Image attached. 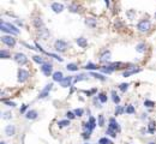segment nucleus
<instances>
[{"label":"nucleus","mask_w":156,"mask_h":144,"mask_svg":"<svg viewBox=\"0 0 156 144\" xmlns=\"http://www.w3.org/2000/svg\"><path fill=\"white\" fill-rule=\"evenodd\" d=\"M0 29H1V31H4V32H9L10 36H11V35H17V34H19V30L17 29L13 24L7 23V22H4V21H1V23H0Z\"/></svg>","instance_id":"obj_1"},{"label":"nucleus","mask_w":156,"mask_h":144,"mask_svg":"<svg viewBox=\"0 0 156 144\" xmlns=\"http://www.w3.org/2000/svg\"><path fill=\"white\" fill-rule=\"evenodd\" d=\"M150 28H151V23L148 19H143V21H141L139 23L137 24V29L139 30L141 32H148L150 30Z\"/></svg>","instance_id":"obj_2"},{"label":"nucleus","mask_w":156,"mask_h":144,"mask_svg":"<svg viewBox=\"0 0 156 144\" xmlns=\"http://www.w3.org/2000/svg\"><path fill=\"white\" fill-rule=\"evenodd\" d=\"M17 79H18V82L19 83H24V82H27L28 79H29V77H30V75H29V72L27 71V70H24V68H19L18 70V75H17Z\"/></svg>","instance_id":"obj_3"},{"label":"nucleus","mask_w":156,"mask_h":144,"mask_svg":"<svg viewBox=\"0 0 156 144\" xmlns=\"http://www.w3.org/2000/svg\"><path fill=\"white\" fill-rule=\"evenodd\" d=\"M14 61L18 64V65H21V66H23V65H25L27 63H28V58H27V55L25 54H23V53H17V54H14Z\"/></svg>","instance_id":"obj_4"},{"label":"nucleus","mask_w":156,"mask_h":144,"mask_svg":"<svg viewBox=\"0 0 156 144\" xmlns=\"http://www.w3.org/2000/svg\"><path fill=\"white\" fill-rule=\"evenodd\" d=\"M41 71L45 76L49 77L52 75V72H53V65L49 64V63H45L43 65H41Z\"/></svg>","instance_id":"obj_5"},{"label":"nucleus","mask_w":156,"mask_h":144,"mask_svg":"<svg viewBox=\"0 0 156 144\" xmlns=\"http://www.w3.org/2000/svg\"><path fill=\"white\" fill-rule=\"evenodd\" d=\"M1 41H3V43H5L9 47H14L16 46V39H13L12 36L4 35V36H1Z\"/></svg>","instance_id":"obj_6"},{"label":"nucleus","mask_w":156,"mask_h":144,"mask_svg":"<svg viewBox=\"0 0 156 144\" xmlns=\"http://www.w3.org/2000/svg\"><path fill=\"white\" fill-rule=\"evenodd\" d=\"M54 48H55L57 52H65L66 48H67V43L64 40H58L54 43Z\"/></svg>","instance_id":"obj_7"},{"label":"nucleus","mask_w":156,"mask_h":144,"mask_svg":"<svg viewBox=\"0 0 156 144\" xmlns=\"http://www.w3.org/2000/svg\"><path fill=\"white\" fill-rule=\"evenodd\" d=\"M95 126H96L95 118H94V117H89V120L84 124V129H86L88 131H90V132H91V131L95 129Z\"/></svg>","instance_id":"obj_8"},{"label":"nucleus","mask_w":156,"mask_h":144,"mask_svg":"<svg viewBox=\"0 0 156 144\" xmlns=\"http://www.w3.org/2000/svg\"><path fill=\"white\" fill-rule=\"evenodd\" d=\"M75 79H73V77L72 76H68V77H65L61 82H60V85L63 86V88H68V86H71V84H72V82H73Z\"/></svg>","instance_id":"obj_9"},{"label":"nucleus","mask_w":156,"mask_h":144,"mask_svg":"<svg viewBox=\"0 0 156 144\" xmlns=\"http://www.w3.org/2000/svg\"><path fill=\"white\" fill-rule=\"evenodd\" d=\"M108 129H111V130H113V131H115V132H119V131H120V126H119V124L115 121L114 118H111V119H109V126H108Z\"/></svg>","instance_id":"obj_10"},{"label":"nucleus","mask_w":156,"mask_h":144,"mask_svg":"<svg viewBox=\"0 0 156 144\" xmlns=\"http://www.w3.org/2000/svg\"><path fill=\"white\" fill-rule=\"evenodd\" d=\"M37 117H39V113L35 109H31V111L25 113V118L28 120H35V119H37Z\"/></svg>","instance_id":"obj_11"},{"label":"nucleus","mask_w":156,"mask_h":144,"mask_svg":"<svg viewBox=\"0 0 156 144\" xmlns=\"http://www.w3.org/2000/svg\"><path fill=\"white\" fill-rule=\"evenodd\" d=\"M50 7H52V10H53L55 13H60V12L64 11V5L60 4V3H53V4L50 5Z\"/></svg>","instance_id":"obj_12"},{"label":"nucleus","mask_w":156,"mask_h":144,"mask_svg":"<svg viewBox=\"0 0 156 144\" xmlns=\"http://www.w3.org/2000/svg\"><path fill=\"white\" fill-rule=\"evenodd\" d=\"M39 36H40V39L42 40H47L49 37V30L47 28H42L39 30Z\"/></svg>","instance_id":"obj_13"},{"label":"nucleus","mask_w":156,"mask_h":144,"mask_svg":"<svg viewBox=\"0 0 156 144\" xmlns=\"http://www.w3.org/2000/svg\"><path fill=\"white\" fill-rule=\"evenodd\" d=\"M14 133H16V127L13 125H7L5 127V135L6 136L12 137V136H14Z\"/></svg>","instance_id":"obj_14"},{"label":"nucleus","mask_w":156,"mask_h":144,"mask_svg":"<svg viewBox=\"0 0 156 144\" xmlns=\"http://www.w3.org/2000/svg\"><path fill=\"white\" fill-rule=\"evenodd\" d=\"M52 77H53V81H54V82H61V81L65 78L61 71H57V72H54Z\"/></svg>","instance_id":"obj_15"},{"label":"nucleus","mask_w":156,"mask_h":144,"mask_svg":"<svg viewBox=\"0 0 156 144\" xmlns=\"http://www.w3.org/2000/svg\"><path fill=\"white\" fill-rule=\"evenodd\" d=\"M34 22V25H35V28H37L39 30L40 29H42V28H45V24H43V22H42V19H41V18H35V19H34L32 21Z\"/></svg>","instance_id":"obj_16"},{"label":"nucleus","mask_w":156,"mask_h":144,"mask_svg":"<svg viewBox=\"0 0 156 144\" xmlns=\"http://www.w3.org/2000/svg\"><path fill=\"white\" fill-rule=\"evenodd\" d=\"M76 42H77V45H78L79 47H82V48H85L86 46H88V41H86L85 37H78V39L76 40Z\"/></svg>","instance_id":"obj_17"},{"label":"nucleus","mask_w":156,"mask_h":144,"mask_svg":"<svg viewBox=\"0 0 156 144\" xmlns=\"http://www.w3.org/2000/svg\"><path fill=\"white\" fill-rule=\"evenodd\" d=\"M141 70L139 68H131V70H127V71H125L124 73H123V76L124 77H129V76H131V75H134V73H137V72H139Z\"/></svg>","instance_id":"obj_18"},{"label":"nucleus","mask_w":156,"mask_h":144,"mask_svg":"<svg viewBox=\"0 0 156 144\" xmlns=\"http://www.w3.org/2000/svg\"><path fill=\"white\" fill-rule=\"evenodd\" d=\"M100 70L103 72V73H107V75L112 73V72L114 71V68L112 67V65H109V66H102V67H100Z\"/></svg>","instance_id":"obj_19"},{"label":"nucleus","mask_w":156,"mask_h":144,"mask_svg":"<svg viewBox=\"0 0 156 144\" xmlns=\"http://www.w3.org/2000/svg\"><path fill=\"white\" fill-rule=\"evenodd\" d=\"M0 58H1V59H10L11 58V54H10L9 50L3 49L1 52H0Z\"/></svg>","instance_id":"obj_20"},{"label":"nucleus","mask_w":156,"mask_h":144,"mask_svg":"<svg viewBox=\"0 0 156 144\" xmlns=\"http://www.w3.org/2000/svg\"><path fill=\"white\" fill-rule=\"evenodd\" d=\"M145 49H147L145 43H138V45L136 46V50H137L138 53H144Z\"/></svg>","instance_id":"obj_21"},{"label":"nucleus","mask_w":156,"mask_h":144,"mask_svg":"<svg viewBox=\"0 0 156 144\" xmlns=\"http://www.w3.org/2000/svg\"><path fill=\"white\" fill-rule=\"evenodd\" d=\"M66 68H67L68 71H72V72H76V71H78V66H77V64H73V63H71V64H67Z\"/></svg>","instance_id":"obj_22"},{"label":"nucleus","mask_w":156,"mask_h":144,"mask_svg":"<svg viewBox=\"0 0 156 144\" xmlns=\"http://www.w3.org/2000/svg\"><path fill=\"white\" fill-rule=\"evenodd\" d=\"M112 100H113V102H114L115 104H119V103H120V97H119V95L114 91V90L112 91Z\"/></svg>","instance_id":"obj_23"},{"label":"nucleus","mask_w":156,"mask_h":144,"mask_svg":"<svg viewBox=\"0 0 156 144\" xmlns=\"http://www.w3.org/2000/svg\"><path fill=\"white\" fill-rule=\"evenodd\" d=\"M32 60L35 61V63H37V64H41V65L45 64V60H43V58L41 55H34L32 57Z\"/></svg>","instance_id":"obj_24"},{"label":"nucleus","mask_w":156,"mask_h":144,"mask_svg":"<svg viewBox=\"0 0 156 144\" xmlns=\"http://www.w3.org/2000/svg\"><path fill=\"white\" fill-rule=\"evenodd\" d=\"M84 68H86V70H90V71H93V70H97V68H100L97 65H95V64H93V63H89V64H86L85 66H84Z\"/></svg>","instance_id":"obj_25"},{"label":"nucleus","mask_w":156,"mask_h":144,"mask_svg":"<svg viewBox=\"0 0 156 144\" xmlns=\"http://www.w3.org/2000/svg\"><path fill=\"white\" fill-rule=\"evenodd\" d=\"M97 99L100 100V102H101V103H105V102H107V100H108V97H107V95H106V94H103V93H101V94H98V96H97Z\"/></svg>","instance_id":"obj_26"},{"label":"nucleus","mask_w":156,"mask_h":144,"mask_svg":"<svg viewBox=\"0 0 156 144\" xmlns=\"http://www.w3.org/2000/svg\"><path fill=\"white\" fill-rule=\"evenodd\" d=\"M125 113V108L123 106H116L115 108V115H120V114H123Z\"/></svg>","instance_id":"obj_27"},{"label":"nucleus","mask_w":156,"mask_h":144,"mask_svg":"<svg viewBox=\"0 0 156 144\" xmlns=\"http://www.w3.org/2000/svg\"><path fill=\"white\" fill-rule=\"evenodd\" d=\"M109 57H111V52L109 50H106L105 53H103L102 54V55H101V61H105V60H108L109 59Z\"/></svg>","instance_id":"obj_28"},{"label":"nucleus","mask_w":156,"mask_h":144,"mask_svg":"<svg viewBox=\"0 0 156 144\" xmlns=\"http://www.w3.org/2000/svg\"><path fill=\"white\" fill-rule=\"evenodd\" d=\"M70 125V120H60L58 121V126L59 127H66V126Z\"/></svg>","instance_id":"obj_29"},{"label":"nucleus","mask_w":156,"mask_h":144,"mask_svg":"<svg viewBox=\"0 0 156 144\" xmlns=\"http://www.w3.org/2000/svg\"><path fill=\"white\" fill-rule=\"evenodd\" d=\"M125 112H126L127 114H133V113H134V107H133L132 104L126 106V107H125Z\"/></svg>","instance_id":"obj_30"},{"label":"nucleus","mask_w":156,"mask_h":144,"mask_svg":"<svg viewBox=\"0 0 156 144\" xmlns=\"http://www.w3.org/2000/svg\"><path fill=\"white\" fill-rule=\"evenodd\" d=\"M93 77H95L96 79H100V81H106V77L103 76V75H100V73H95V72H91L90 73Z\"/></svg>","instance_id":"obj_31"},{"label":"nucleus","mask_w":156,"mask_h":144,"mask_svg":"<svg viewBox=\"0 0 156 144\" xmlns=\"http://www.w3.org/2000/svg\"><path fill=\"white\" fill-rule=\"evenodd\" d=\"M78 9H79V6H78V5H77V4H71V5H70V6H68V10H70V11H71V12H75V13H76V12H78V11H79V10H78Z\"/></svg>","instance_id":"obj_32"},{"label":"nucleus","mask_w":156,"mask_h":144,"mask_svg":"<svg viewBox=\"0 0 156 144\" xmlns=\"http://www.w3.org/2000/svg\"><path fill=\"white\" fill-rule=\"evenodd\" d=\"M98 144H113V142L109 140L107 137H103V138H101V139L98 140Z\"/></svg>","instance_id":"obj_33"},{"label":"nucleus","mask_w":156,"mask_h":144,"mask_svg":"<svg viewBox=\"0 0 156 144\" xmlns=\"http://www.w3.org/2000/svg\"><path fill=\"white\" fill-rule=\"evenodd\" d=\"M119 89H120V91H123V93H125L126 90L129 89V83H121L120 85H119Z\"/></svg>","instance_id":"obj_34"},{"label":"nucleus","mask_w":156,"mask_h":144,"mask_svg":"<svg viewBox=\"0 0 156 144\" xmlns=\"http://www.w3.org/2000/svg\"><path fill=\"white\" fill-rule=\"evenodd\" d=\"M47 55H49V57H52V58H54V59H57L58 61H63V58H60L58 54H54V53H49V52H47Z\"/></svg>","instance_id":"obj_35"},{"label":"nucleus","mask_w":156,"mask_h":144,"mask_svg":"<svg viewBox=\"0 0 156 144\" xmlns=\"http://www.w3.org/2000/svg\"><path fill=\"white\" fill-rule=\"evenodd\" d=\"M97 120H98V126H101V127L105 126V117H103V114H100Z\"/></svg>","instance_id":"obj_36"},{"label":"nucleus","mask_w":156,"mask_h":144,"mask_svg":"<svg viewBox=\"0 0 156 144\" xmlns=\"http://www.w3.org/2000/svg\"><path fill=\"white\" fill-rule=\"evenodd\" d=\"M155 127H156V124H155L154 121H150V122H149V132H150V133H154Z\"/></svg>","instance_id":"obj_37"},{"label":"nucleus","mask_w":156,"mask_h":144,"mask_svg":"<svg viewBox=\"0 0 156 144\" xmlns=\"http://www.w3.org/2000/svg\"><path fill=\"white\" fill-rule=\"evenodd\" d=\"M73 112H75L76 117H82V115L84 114V111L82 109V108H76V109H75Z\"/></svg>","instance_id":"obj_38"},{"label":"nucleus","mask_w":156,"mask_h":144,"mask_svg":"<svg viewBox=\"0 0 156 144\" xmlns=\"http://www.w3.org/2000/svg\"><path fill=\"white\" fill-rule=\"evenodd\" d=\"M66 117H67V120H72V119L76 118V114H75V112H70V111H68L66 113Z\"/></svg>","instance_id":"obj_39"},{"label":"nucleus","mask_w":156,"mask_h":144,"mask_svg":"<svg viewBox=\"0 0 156 144\" xmlns=\"http://www.w3.org/2000/svg\"><path fill=\"white\" fill-rule=\"evenodd\" d=\"M49 95V91H46V90H42V91L39 94V99H46Z\"/></svg>","instance_id":"obj_40"},{"label":"nucleus","mask_w":156,"mask_h":144,"mask_svg":"<svg viewBox=\"0 0 156 144\" xmlns=\"http://www.w3.org/2000/svg\"><path fill=\"white\" fill-rule=\"evenodd\" d=\"M84 79H86V76L85 75H79V76H77L76 78H75V83H77V82H81V81H84Z\"/></svg>","instance_id":"obj_41"},{"label":"nucleus","mask_w":156,"mask_h":144,"mask_svg":"<svg viewBox=\"0 0 156 144\" xmlns=\"http://www.w3.org/2000/svg\"><path fill=\"white\" fill-rule=\"evenodd\" d=\"M144 106L151 108V107L155 106V102H154V101H150V100H145V101H144Z\"/></svg>","instance_id":"obj_42"},{"label":"nucleus","mask_w":156,"mask_h":144,"mask_svg":"<svg viewBox=\"0 0 156 144\" xmlns=\"http://www.w3.org/2000/svg\"><path fill=\"white\" fill-rule=\"evenodd\" d=\"M106 133H107V135H109L112 138H115V137H116V132H115V131H113V130H111V129H108Z\"/></svg>","instance_id":"obj_43"},{"label":"nucleus","mask_w":156,"mask_h":144,"mask_svg":"<svg viewBox=\"0 0 156 144\" xmlns=\"http://www.w3.org/2000/svg\"><path fill=\"white\" fill-rule=\"evenodd\" d=\"M11 118H12L11 112H5L4 115H3V119H5V120H9V119H11Z\"/></svg>","instance_id":"obj_44"},{"label":"nucleus","mask_w":156,"mask_h":144,"mask_svg":"<svg viewBox=\"0 0 156 144\" xmlns=\"http://www.w3.org/2000/svg\"><path fill=\"white\" fill-rule=\"evenodd\" d=\"M3 102L5 103V104H7V106H11V107H16V103L14 102H11V101H7V100H3Z\"/></svg>","instance_id":"obj_45"},{"label":"nucleus","mask_w":156,"mask_h":144,"mask_svg":"<svg viewBox=\"0 0 156 144\" xmlns=\"http://www.w3.org/2000/svg\"><path fill=\"white\" fill-rule=\"evenodd\" d=\"M90 133H91L90 131L84 132V133H83V138H84V139H89V138H90Z\"/></svg>","instance_id":"obj_46"},{"label":"nucleus","mask_w":156,"mask_h":144,"mask_svg":"<svg viewBox=\"0 0 156 144\" xmlns=\"http://www.w3.org/2000/svg\"><path fill=\"white\" fill-rule=\"evenodd\" d=\"M27 108H28V104H23V106L21 107V111H19V112H21L22 114H23V113H25V111H27Z\"/></svg>","instance_id":"obj_47"},{"label":"nucleus","mask_w":156,"mask_h":144,"mask_svg":"<svg viewBox=\"0 0 156 144\" xmlns=\"http://www.w3.org/2000/svg\"><path fill=\"white\" fill-rule=\"evenodd\" d=\"M98 101H100V100H98V99H96V97H95V99H94V103H95V104H96V107H98V108H101V107H102V106H101V102H98Z\"/></svg>","instance_id":"obj_48"},{"label":"nucleus","mask_w":156,"mask_h":144,"mask_svg":"<svg viewBox=\"0 0 156 144\" xmlns=\"http://www.w3.org/2000/svg\"><path fill=\"white\" fill-rule=\"evenodd\" d=\"M86 24H89V25H91V27H95V22H91V21H86Z\"/></svg>","instance_id":"obj_49"},{"label":"nucleus","mask_w":156,"mask_h":144,"mask_svg":"<svg viewBox=\"0 0 156 144\" xmlns=\"http://www.w3.org/2000/svg\"><path fill=\"white\" fill-rule=\"evenodd\" d=\"M105 4H106V6H107V7L109 6V1H108V0H106V1H105Z\"/></svg>","instance_id":"obj_50"},{"label":"nucleus","mask_w":156,"mask_h":144,"mask_svg":"<svg viewBox=\"0 0 156 144\" xmlns=\"http://www.w3.org/2000/svg\"><path fill=\"white\" fill-rule=\"evenodd\" d=\"M0 144H6V143H5V142H1V143H0Z\"/></svg>","instance_id":"obj_51"},{"label":"nucleus","mask_w":156,"mask_h":144,"mask_svg":"<svg viewBox=\"0 0 156 144\" xmlns=\"http://www.w3.org/2000/svg\"><path fill=\"white\" fill-rule=\"evenodd\" d=\"M149 144H155V143H154V142H150V143H149Z\"/></svg>","instance_id":"obj_52"},{"label":"nucleus","mask_w":156,"mask_h":144,"mask_svg":"<svg viewBox=\"0 0 156 144\" xmlns=\"http://www.w3.org/2000/svg\"><path fill=\"white\" fill-rule=\"evenodd\" d=\"M155 18H156V12H155Z\"/></svg>","instance_id":"obj_53"},{"label":"nucleus","mask_w":156,"mask_h":144,"mask_svg":"<svg viewBox=\"0 0 156 144\" xmlns=\"http://www.w3.org/2000/svg\"><path fill=\"white\" fill-rule=\"evenodd\" d=\"M85 144H89V143H85Z\"/></svg>","instance_id":"obj_54"}]
</instances>
